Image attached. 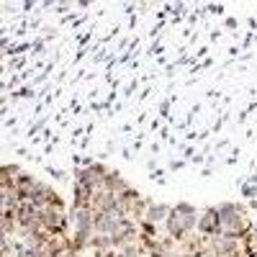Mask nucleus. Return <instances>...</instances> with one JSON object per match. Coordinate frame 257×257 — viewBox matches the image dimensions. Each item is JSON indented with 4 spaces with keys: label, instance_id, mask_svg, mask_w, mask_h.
Returning <instances> with one entry per match:
<instances>
[{
    "label": "nucleus",
    "instance_id": "f257e3e1",
    "mask_svg": "<svg viewBox=\"0 0 257 257\" xmlns=\"http://www.w3.org/2000/svg\"><path fill=\"white\" fill-rule=\"evenodd\" d=\"M198 208L190 206V203H178L170 208L167 219H165V229H167V237L173 239L175 244H183L190 234H196L198 226Z\"/></svg>",
    "mask_w": 257,
    "mask_h": 257
},
{
    "label": "nucleus",
    "instance_id": "f03ea898",
    "mask_svg": "<svg viewBox=\"0 0 257 257\" xmlns=\"http://www.w3.org/2000/svg\"><path fill=\"white\" fill-rule=\"evenodd\" d=\"M198 234L201 237H219V234H224L221 224H219V216H216V206H211V208H203L198 213Z\"/></svg>",
    "mask_w": 257,
    "mask_h": 257
},
{
    "label": "nucleus",
    "instance_id": "7ed1b4c3",
    "mask_svg": "<svg viewBox=\"0 0 257 257\" xmlns=\"http://www.w3.org/2000/svg\"><path fill=\"white\" fill-rule=\"evenodd\" d=\"M206 249L213 257H231V254L239 252V242L226 237V234H219V237H208L206 239Z\"/></svg>",
    "mask_w": 257,
    "mask_h": 257
},
{
    "label": "nucleus",
    "instance_id": "20e7f679",
    "mask_svg": "<svg viewBox=\"0 0 257 257\" xmlns=\"http://www.w3.org/2000/svg\"><path fill=\"white\" fill-rule=\"evenodd\" d=\"M105 173H108V167H103V165H90V167L80 170V173L75 175V183L88 185L90 190L98 193V190L103 188V178H105Z\"/></svg>",
    "mask_w": 257,
    "mask_h": 257
},
{
    "label": "nucleus",
    "instance_id": "39448f33",
    "mask_svg": "<svg viewBox=\"0 0 257 257\" xmlns=\"http://www.w3.org/2000/svg\"><path fill=\"white\" fill-rule=\"evenodd\" d=\"M132 188L126 180H123V175L121 173H116V170H108V173H105V178H103V188L100 190H105V193H111V196H123V193Z\"/></svg>",
    "mask_w": 257,
    "mask_h": 257
},
{
    "label": "nucleus",
    "instance_id": "423d86ee",
    "mask_svg": "<svg viewBox=\"0 0 257 257\" xmlns=\"http://www.w3.org/2000/svg\"><path fill=\"white\" fill-rule=\"evenodd\" d=\"M170 208H173V206H167V203H149V206H147V211H144V219H142V221L152 224V226L165 224V219H167Z\"/></svg>",
    "mask_w": 257,
    "mask_h": 257
},
{
    "label": "nucleus",
    "instance_id": "0eeeda50",
    "mask_svg": "<svg viewBox=\"0 0 257 257\" xmlns=\"http://www.w3.org/2000/svg\"><path fill=\"white\" fill-rule=\"evenodd\" d=\"M72 208H93V196L95 190H90L88 185H80L75 183V190H72Z\"/></svg>",
    "mask_w": 257,
    "mask_h": 257
},
{
    "label": "nucleus",
    "instance_id": "6e6552de",
    "mask_svg": "<svg viewBox=\"0 0 257 257\" xmlns=\"http://www.w3.org/2000/svg\"><path fill=\"white\" fill-rule=\"evenodd\" d=\"M190 257H213L208 249H201V252H196V254H190Z\"/></svg>",
    "mask_w": 257,
    "mask_h": 257
}]
</instances>
